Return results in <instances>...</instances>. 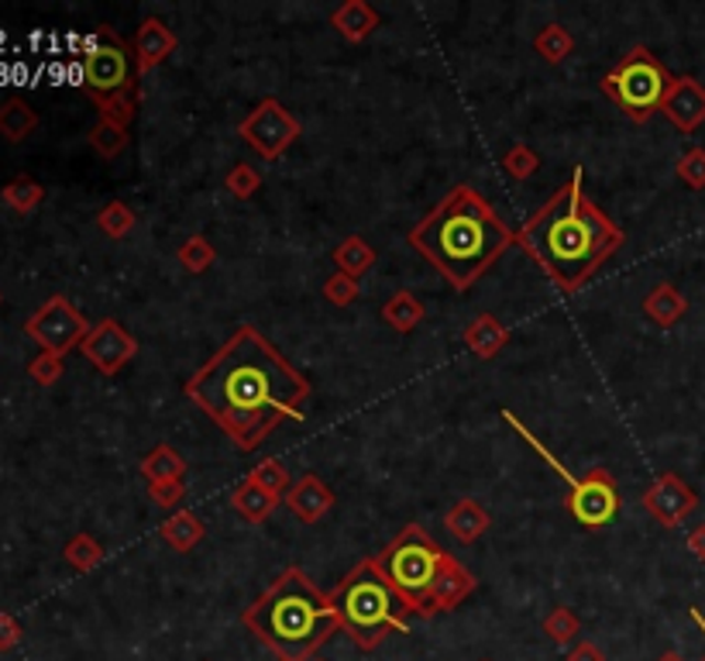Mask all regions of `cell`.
<instances>
[{
	"instance_id": "50",
	"label": "cell",
	"mask_w": 705,
	"mask_h": 661,
	"mask_svg": "<svg viewBox=\"0 0 705 661\" xmlns=\"http://www.w3.org/2000/svg\"><path fill=\"white\" fill-rule=\"evenodd\" d=\"M482 661H489V658H482Z\"/></svg>"
},
{
	"instance_id": "35",
	"label": "cell",
	"mask_w": 705,
	"mask_h": 661,
	"mask_svg": "<svg viewBox=\"0 0 705 661\" xmlns=\"http://www.w3.org/2000/svg\"><path fill=\"white\" fill-rule=\"evenodd\" d=\"M176 256H179V266H182V269H190L193 276H200V272H206V269L214 266L217 251H214V245L206 242L203 235H190L187 242L179 245Z\"/></svg>"
},
{
	"instance_id": "8",
	"label": "cell",
	"mask_w": 705,
	"mask_h": 661,
	"mask_svg": "<svg viewBox=\"0 0 705 661\" xmlns=\"http://www.w3.org/2000/svg\"><path fill=\"white\" fill-rule=\"evenodd\" d=\"M503 421L568 482V514L574 517V524H582L585 530H598V527H606L619 514V490H616V479L606 469H592L585 475H574L555 451H547L540 445V438L534 435L527 424L516 421L513 411H503Z\"/></svg>"
},
{
	"instance_id": "44",
	"label": "cell",
	"mask_w": 705,
	"mask_h": 661,
	"mask_svg": "<svg viewBox=\"0 0 705 661\" xmlns=\"http://www.w3.org/2000/svg\"><path fill=\"white\" fill-rule=\"evenodd\" d=\"M564 661H606L603 648L592 645V641H574L564 654Z\"/></svg>"
},
{
	"instance_id": "34",
	"label": "cell",
	"mask_w": 705,
	"mask_h": 661,
	"mask_svg": "<svg viewBox=\"0 0 705 661\" xmlns=\"http://www.w3.org/2000/svg\"><path fill=\"white\" fill-rule=\"evenodd\" d=\"M579 630H582V620L574 617V609H568V606H555L551 614L544 617V634H547V638H551L555 645H561V648L574 645V638H579Z\"/></svg>"
},
{
	"instance_id": "39",
	"label": "cell",
	"mask_w": 705,
	"mask_h": 661,
	"mask_svg": "<svg viewBox=\"0 0 705 661\" xmlns=\"http://www.w3.org/2000/svg\"><path fill=\"white\" fill-rule=\"evenodd\" d=\"M678 180L692 190H705V148H689L682 159L674 166Z\"/></svg>"
},
{
	"instance_id": "13",
	"label": "cell",
	"mask_w": 705,
	"mask_h": 661,
	"mask_svg": "<svg viewBox=\"0 0 705 661\" xmlns=\"http://www.w3.org/2000/svg\"><path fill=\"white\" fill-rule=\"evenodd\" d=\"M695 506H698L695 490L678 472H661L644 493V511L654 517L661 527L685 524V517L695 514Z\"/></svg>"
},
{
	"instance_id": "43",
	"label": "cell",
	"mask_w": 705,
	"mask_h": 661,
	"mask_svg": "<svg viewBox=\"0 0 705 661\" xmlns=\"http://www.w3.org/2000/svg\"><path fill=\"white\" fill-rule=\"evenodd\" d=\"M21 641V624L11 614H0V651H11Z\"/></svg>"
},
{
	"instance_id": "3",
	"label": "cell",
	"mask_w": 705,
	"mask_h": 661,
	"mask_svg": "<svg viewBox=\"0 0 705 661\" xmlns=\"http://www.w3.org/2000/svg\"><path fill=\"white\" fill-rule=\"evenodd\" d=\"M513 242L516 235L506 227V221L472 187H455L410 232V245L455 290H472L513 248Z\"/></svg>"
},
{
	"instance_id": "24",
	"label": "cell",
	"mask_w": 705,
	"mask_h": 661,
	"mask_svg": "<svg viewBox=\"0 0 705 661\" xmlns=\"http://www.w3.org/2000/svg\"><path fill=\"white\" fill-rule=\"evenodd\" d=\"M142 475L148 482H182L187 479V459L172 445H155L142 459Z\"/></svg>"
},
{
	"instance_id": "16",
	"label": "cell",
	"mask_w": 705,
	"mask_h": 661,
	"mask_svg": "<svg viewBox=\"0 0 705 661\" xmlns=\"http://www.w3.org/2000/svg\"><path fill=\"white\" fill-rule=\"evenodd\" d=\"M176 48H179V38H176V32L169 29V24L159 21V18H145L138 35H135V69H138V76L152 72L155 66H163L176 53Z\"/></svg>"
},
{
	"instance_id": "37",
	"label": "cell",
	"mask_w": 705,
	"mask_h": 661,
	"mask_svg": "<svg viewBox=\"0 0 705 661\" xmlns=\"http://www.w3.org/2000/svg\"><path fill=\"white\" fill-rule=\"evenodd\" d=\"M503 169L513 176V180H530V176L540 169V156L527 145V142H519L513 145L506 156H503Z\"/></svg>"
},
{
	"instance_id": "33",
	"label": "cell",
	"mask_w": 705,
	"mask_h": 661,
	"mask_svg": "<svg viewBox=\"0 0 705 661\" xmlns=\"http://www.w3.org/2000/svg\"><path fill=\"white\" fill-rule=\"evenodd\" d=\"M97 227L108 238H127V235L135 232V211L127 208V203H121V200H111L108 208H100Z\"/></svg>"
},
{
	"instance_id": "32",
	"label": "cell",
	"mask_w": 705,
	"mask_h": 661,
	"mask_svg": "<svg viewBox=\"0 0 705 661\" xmlns=\"http://www.w3.org/2000/svg\"><path fill=\"white\" fill-rule=\"evenodd\" d=\"M87 138H90V148L97 152L100 159H118L121 152L127 148V128L111 124V121H97Z\"/></svg>"
},
{
	"instance_id": "10",
	"label": "cell",
	"mask_w": 705,
	"mask_h": 661,
	"mask_svg": "<svg viewBox=\"0 0 705 661\" xmlns=\"http://www.w3.org/2000/svg\"><path fill=\"white\" fill-rule=\"evenodd\" d=\"M90 327L93 324L76 311L63 293L48 296L42 307L29 317V324H24L29 338L42 351H52V355H66L72 348H80L90 335Z\"/></svg>"
},
{
	"instance_id": "36",
	"label": "cell",
	"mask_w": 705,
	"mask_h": 661,
	"mask_svg": "<svg viewBox=\"0 0 705 661\" xmlns=\"http://www.w3.org/2000/svg\"><path fill=\"white\" fill-rule=\"evenodd\" d=\"M251 482H258L262 490H269L272 496H286L290 493V469H286L279 459H266V462H258L255 469H251V475H248Z\"/></svg>"
},
{
	"instance_id": "6",
	"label": "cell",
	"mask_w": 705,
	"mask_h": 661,
	"mask_svg": "<svg viewBox=\"0 0 705 661\" xmlns=\"http://www.w3.org/2000/svg\"><path fill=\"white\" fill-rule=\"evenodd\" d=\"M448 551H444L421 524L403 527L393 541H389L372 562L382 572V579L393 586L403 609L413 617H434L430 614V593L437 575L448 565Z\"/></svg>"
},
{
	"instance_id": "27",
	"label": "cell",
	"mask_w": 705,
	"mask_h": 661,
	"mask_svg": "<svg viewBox=\"0 0 705 661\" xmlns=\"http://www.w3.org/2000/svg\"><path fill=\"white\" fill-rule=\"evenodd\" d=\"M334 266H337V272L358 279V276H365L376 266V248L365 242L361 235H348L342 245L334 248Z\"/></svg>"
},
{
	"instance_id": "19",
	"label": "cell",
	"mask_w": 705,
	"mask_h": 661,
	"mask_svg": "<svg viewBox=\"0 0 705 661\" xmlns=\"http://www.w3.org/2000/svg\"><path fill=\"white\" fill-rule=\"evenodd\" d=\"M331 29H337L345 42H365L376 29H379V11L365 0H345L342 8H334L331 14Z\"/></svg>"
},
{
	"instance_id": "2",
	"label": "cell",
	"mask_w": 705,
	"mask_h": 661,
	"mask_svg": "<svg viewBox=\"0 0 705 661\" xmlns=\"http://www.w3.org/2000/svg\"><path fill=\"white\" fill-rule=\"evenodd\" d=\"M516 242L561 293H574L623 248V232L589 200L585 172L574 166L571 180L519 227Z\"/></svg>"
},
{
	"instance_id": "20",
	"label": "cell",
	"mask_w": 705,
	"mask_h": 661,
	"mask_svg": "<svg viewBox=\"0 0 705 661\" xmlns=\"http://www.w3.org/2000/svg\"><path fill=\"white\" fill-rule=\"evenodd\" d=\"M444 527H448L455 538L461 541V545H472V541H479L482 534L492 527V517H489V511L479 503V500H458L448 514H444Z\"/></svg>"
},
{
	"instance_id": "49",
	"label": "cell",
	"mask_w": 705,
	"mask_h": 661,
	"mask_svg": "<svg viewBox=\"0 0 705 661\" xmlns=\"http://www.w3.org/2000/svg\"><path fill=\"white\" fill-rule=\"evenodd\" d=\"M0 303H4V296H0Z\"/></svg>"
},
{
	"instance_id": "42",
	"label": "cell",
	"mask_w": 705,
	"mask_h": 661,
	"mask_svg": "<svg viewBox=\"0 0 705 661\" xmlns=\"http://www.w3.org/2000/svg\"><path fill=\"white\" fill-rule=\"evenodd\" d=\"M148 500L163 511H179V503L187 500V482H148Z\"/></svg>"
},
{
	"instance_id": "29",
	"label": "cell",
	"mask_w": 705,
	"mask_h": 661,
	"mask_svg": "<svg viewBox=\"0 0 705 661\" xmlns=\"http://www.w3.org/2000/svg\"><path fill=\"white\" fill-rule=\"evenodd\" d=\"M90 100H93L97 111H100V121L121 124V128H127V124H132L135 114H138V87L111 93V97H90Z\"/></svg>"
},
{
	"instance_id": "15",
	"label": "cell",
	"mask_w": 705,
	"mask_h": 661,
	"mask_svg": "<svg viewBox=\"0 0 705 661\" xmlns=\"http://www.w3.org/2000/svg\"><path fill=\"white\" fill-rule=\"evenodd\" d=\"M282 503L290 506V514L300 520V524H317L331 514L334 506V490L321 475H303L300 482H293L290 493L282 496Z\"/></svg>"
},
{
	"instance_id": "9",
	"label": "cell",
	"mask_w": 705,
	"mask_h": 661,
	"mask_svg": "<svg viewBox=\"0 0 705 661\" xmlns=\"http://www.w3.org/2000/svg\"><path fill=\"white\" fill-rule=\"evenodd\" d=\"M76 72H80V87L87 90V97H111L138 87V69L132 66L127 45L108 24H100L83 42V56L76 63Z\"/></svg>"
},
{
	"instance_id": "22",
	"label": "cell",
	"mask_w": 705,
	"mask_h": 661,
	"mask_svg": "<svg viewBox=\"0 0 705 661\" xmlns=\"http://www.w3.org/2000/svg\"><path fill=\"white\" fill-rule=\"evenodd\" d=\"M644 314L654 321L658 327H674L678 321L689 314V300L678 293V287L658 283L654 290L644 296Z\"/></svg>"
},
{
	"instance_id": "17",
	"label": "cell",
	"mask_w": 705,
	"mask_h": 661,
	"mask_svg": "<svg viewBox=\"0 0 705 661\" xmlns=\"http://www.w3.org/2000/svg\"><path fill=\"white\" fill-rule=\"evenodd\" d=\"M475 575L468 572L458 558H448V565H444V572L437 575L434 582V593H430V614H448V609L461 606L468 596L475 593Z\"/></svg>"
},
{
	"instance_id": "45",
	"label": "cell",
	"mask_w": 705,
	"mask_h": 661,
	"mask_svg": "<svg viewBox=\"0 0 705 661\" xmlns=\"http://www.w3.org/2000/svg\"><path fill=\"white\" fill-rule=\"evenodd\" d=\"M689 551L698 558V562H705V524H698V527L689 534Z\"/></svg>"
},
{
	"instance_id": "41",
	"label": "cell",
	"mask_w": 705,
	"mask_h": 661,
	"mask_svg": "<svg viewBox=\"0 0 705 661\" xmlns=\"http://www.w3.org/2000/svg\"><path fill=\"white\" fill-rule=\"evenodd\" d=\"M63 355H52V351H42L38 359L29 362V376L35 379L38 386H56L63 379Z\"/></svg>"
},
{
	"instance_id": "28",
	"label": "cell",
	"mask_w": 705,
	"mask_h": 661,
	"mask_svg": "<svg viewBox=\"0 0 705 661\" xmlns=\"http://www.w3.org/2000/svg\"><path fill=\"white\" fill-rule=\"evenodd\" d=\"M534 53L547 63V66H561L571 53H574V38L564 24L551 21L534 35Z\"/></svg>"
},
{
	"instance_id": "12",
	"label": "cell",
	"mask_w": 705,
	"mask_h": 661,
	"mask_svg": "<svg viewBox=\"0 0 705 661\" xmlns=\"http://www.w3.org/2000/svg\"><path fill=\"white\" fill-rule=\"evenodd\" d=\"M80 351L100 376H118L138 355V338L121 321L103 317L90 327V335L80 345Z\"/></svg>"
},
{
	"instance_id": "23",
	"label": "cell",
	"mask_w": 705,
	"mask_h": 661,
	"mask_svg": "<svg viewBox=\"0 0 705 661\" xmlns=\"http://www.w3.org/2000/svg\"><path fill=\"white\" fill-rule=\"evenodd\" d=\"M279 500H282V496H272L269 490H262V486H258V482H251V479H245L242 486L231 493L234 514L245 517L248 524H262V520H269V517H272V511L279 506Z\"/></svg>"
},
{
	"instance_id": "25",
	"label": "cell",
	"mask_w": 705,
	"mask_h": 661,
	"mask_svg": "<svg viewBox=\"0 0 705 661\" xmlns=\"http://www.w3.org/2000/svg\"><path fill=\"white\" fill-rule=\"evenodd\" d=\"M424 317H427L424 303L416 300L410 290H396L393 296L385 300V307H382V321L393 327V330H400V335H410L413 327H421Z\"/></svg>"
},
{
	"instance_id": "5",
	"label": "cell",
	"mask_w": 705,
	"mask_h": 661,
	"mask_svg": "<svg viewBox=\"0 0 705 661\" xmlns=\"http://www.w3.org/2000/svg\"><path fill=\"white\" fill-rule=\"evenodd\" d=\"M331 603L342 617V630L358 651H376L389 634H406V609L393 586L382 579L372 558L358 562L331 593Z\"/></svg>"
},
{
	"instance_id": "18",
	"label": "cell",
	"mask_w": 705,
	"mask_h": 661,
	"mask_svg": "<svg viewBox=\"0 0 705 661\" xmlns=\"http://www.w3.org/2000/svg\"><path fill=\"white\" fill-rule=\"evenodd\" d=\"M465 345H468V351L475 355V359L489 362V359H495V355H500L510 345V327L500 317L479 314L472 324L465 327Z\"/></svg>"
},
{
	"instance_id": "1",
	"label": "cell",
	"mask_w": 705,
	"mask_h": 661,
	"mask_svg": "<svg viewBox=\"0 0 705 661\" xmlns=\"http://www.w3.org/2000/svg\"><path fill=\"white\" fill-rule=\"evenodd\" d=\"M310 393V379L255 324L234 330L182 386L242 451H255L282 421H303Z\"/></svg>"
},
{
	"instance_id": "31",
	"label": "cell",
	"mask_w": 705,
	"mask_h": 661,
	"mask_svg": "<svg viewBox=\"0 0 705 661\" xmlns=\"http://www.w3.org/2000/svg\"><path fill=\"white\" fill-rule=\"evenodd\" d=\"M63 558L76 572H93L103 562V545L93 538V534H76V538L66 541Z\"/></svg>"
},
{
	"instance_id": "30",
	"label": "cell",
	"mask_w": 705,
	"mask_h": 661,
	"mask_svg": "<svg viewBox=\"0 0 705 661\" xmlns=\"http://www.w3.org/2000/svg\"><path fill=\"white\" fill-rule=\"evenodd\" d=\"M0 197H4V203L11 211L18 214H32L38 203L45 200V187L38 180H32V176H14V180L0 190Z\"/></svg>"
},
{
	"instance_id": "40",
	"label": "cell",
	"mask_w": 705,
	"mask_h": 661,
	"mask_svg": "<svg viewBox=\"0 0 705 661\" xmlns=\"http://www.w3.org/2000/svg\"><path fill=\"white\" fill-rule=\"evenodd\" d=\"M324 296H327V303H334V307H351V303L361 296V290H358V279H351V276H345V272H334V276H327V283H324Z\"/></svg>"
},
{
	"instance_id": "11",
	"label": "cell",
	"mask_w": 705,
	"mask_h": 661,
	"mask_svg": "<svg viewBox=\"0 0 705 661\" xmlns=\"http://www.w3.org/2000/svg\"><path fill=\"white\" fill-rule=\"evenodd\" d=\"M238 135L262 156L266 163L282 159L286 152L296 145V138L303 135V124L286 111L276 97H266L242 124H238Z\"/></svg>"
},
{
	"instance_id": "14",
	"label": "cell",
	"mask_w": 705,
	"mask_h": 661,
	"mask_svg": "<svg viewBox=\"0 0 705 661\" xmlns=\"http://www.w3.org/2000/svg\"><path fill=\"white\" fill-rule=\"evenodd\" d=\"M661 114L678 132L695 135L705 124V87L695 80V76H674V83L661 104Z\"/></svg>"
},
{
	"instance_id": "4",
	"label": "cell",
	"mask_w": 705,
	"mask_h": 661,
	"mask_svg": "<svg viewBox=\"0 0 705 661\" xmlns=\"http://www.w3.org/2000/svg\"><path fill=\"white\" fill-rule=\"evenodd\" d=\"M242 624L279 661H310L342 630L331 596L296 565L279 572L272 586L242 614Z\"/></svg>"
},
{
	"instance_id": "7",
	"label": "cell",
	"mask_w": 705,
	"mask_h": 661,
	"mask_svg": "<svg viewBox=\"0 0 705 661\" xmlns=\"http://www.w3.org/2000/svg\"><path fill=\"white\" fill-rule=\"evenodd\" d=\"M671 83L674 76L668 72V66L650 53L647 45H634L630 53L598 80V90L634 124H644L661 111Z\"/></svg>"
},
{
	"instance_id": "47",
	"label": "cell",
	"mask_w": 705,
	"mask_h": 661,
	"mask_svg": "<svg viewBox=\"0 0 705 661\" xmlns=\"http://www.w3.org/2000/svg\"><path fill=\"white\" fill-rule=\"evenodd\" d=\"M658 661H685V658H682V654H678V651H664V654H661Z\"/></svg>"
},
{
	"instance_id": "38",
	"label": "cell",
	"mask_w": 705,
	"mask_h": 661,
	"mask_svg": "<svg viewBox=\"0 0 705 661\" xmlns=\"http://www.w3.org/2000/svg\"><path fill=\"white\" fill-rule=\"evenodd\" d=\"M224 187H227L231 197L248 200V197H255L258 190H262V176H258V169H251L248 163H238V166H231V172L224 176Z\"/></svg>"
},
{
	"instance_id": "21",
	"label": "cell",
	"mask_w": 705,
	"mask_h": 661,
	"mask_svg": "<svg viewBox=\"0 0 705 661\" xmlns=\"http://www.w3.org/2000/svg\"><path fill=\"white\" fill-rule=\"evenodd\" d=\"M203 534H206V524H203V517L193 514V511H176V514H169V520H163V527H159V538H163L172 551H179V554H190V551L203 541Z\"/></svg>"
},
{
	"instance_id": "26",
	"label": "cell",
	"mask_w": 705,
	"mask_h": 661,
	"mask_svg": "<svg viewBox=\"0 0 705 661\" xmlns=\"http://www.w3.org/2000/svg\"><path fill=\"white\" fill-rule=\"evenodd\" d=\"M35 128H38V111L29 100L11 97L8 104H0V135L8 142H24Z\"/></svg>"
},
{
	"instance_id": "46",
	"label": "cell",
	"mask_w": 705,
	"mask_h": 661,
	"mask_svg": "<svg viewBox=\"0 0 705 661\" xmlns=\"http://www.w3.org/2000/svg\"><path fill=\"white\" fill-rule=\"evenodd\" d=\"M692 624H695V627H698V630L705 634V617L698 614V609H692ZM702 661H705V658H702Z\"/></svg>"
},
{
	"instance_id": "48",
	"label": "cell",
	"mask_w": 705,
	"mask_h": 661,
	"mask_svg": "<svg viewBox=\"0 0 705 661\" xmlns=\"http://www.w3.org/2000/svg\"><path fill=\"white\" fill-rule=\"evenodd\" d=\"M310 661H324V658H310Z\"/></svg>"
}]
</instances>
